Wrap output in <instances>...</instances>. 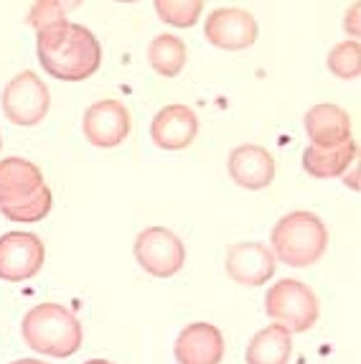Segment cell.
<instances>
[{"label": "cell", "mask_w": 361, "mask_h": 364, "mask_svg": "<svg viewBox=\"0 0 361 364\" xmlns=\"http://www.w3.org/2000/svg\"><path fill=\"white\" fill-rule=\"evenodd\" d=\"M72 8V3H56V0H41V3H33L28 11V23L38 31L51 28L56 23H64L67 21V11Z\"/></svg>", "instance_id": "22"}, {"label": "cell", "mask_w": 361, "mask_h": 364, "mask_svg": "<svg viewBox=\"0 0 361 364\" xmlns=\"http://www.w3.org/2000/svg\"><path fill=\"white\" fill-rule=\"evenodd\" d=\"M328 72L333 77H341V79H356L361 72V49H359V41L351 38V41H341L336 43L331 51H328Z\"/></svg>", "instance_id": "20"}, {"label": "cell", "mask_w": 361, "mask_h": 364, "mask_svg": "<svg viewBox=\"0 0 361 364\" xmlns=\"http://www.w3.org/2000/svg\"><path fill=\"white\" fill-rule=\"evenodd\" d=\"M135 260L153 278H173L186 265V245L166 227H148L133 245Z\"/></svg>", "instance_id": "5"}, {"label": "cell", "mask_w": 361, "mask_h": 364, "mask_svg": "<svg viewBox=\"0 0 361 364\" xmlns=\"http://www.w3.org/2000/svg\"><path fill=\"white\" fill-rule=\"evenodd\" d=\"M46 262V247L33 232H8L0 237V280L23 283L36 278Z\"/></svg>", "instance_id": "7"}, {"label": "cell", "mask_w": 361, "mask_h": 364, "mask_svg": "<svg viewBox=\"0 0 361 364\" xmlns=\"http://www.w3.org/2000/svg\"><path fill=\"white\" fill-rule=\"evenodd\" d=\"M51 204H54V196H51V188L43 186L38 194H33L31 199L21 201V204H13V207H3L0 214L11 222H38L51 212Z\"/></svg>", "instance_id": "21"}, {"label": "cell", "mask_w": 361, "mask_h": 364, "mask_svg": "<svg viewBox=\"0 0 361 364\" xmlns=\"http://www.w3.org/2000/svg\"><path fill=\"white\" fill-rule=\"evenodd\" d=\"M275 255L262 242H237L227 247L224 267L237 286L259 288L275 275Z\"/></svg>", "instance_id": "10"}, {"label": "cell", "mask_w": 361, "mask_h": 364, "mask_svg": "<svg viewBox=\"0 0 361 364\" xmlns=\"http://www.w3.org/2000/svg\"><path fill=\"white\" fill-rule=\"evenodd\" d=\"M257 21L242 8H217L206 16L204 36L211 46L224 51H244L257 41Z\"/></svg>", "instance_id": "8"}, {"label": "cell", "mask_w": 361, "mask_h": 364, "mask_svg": "<svg viewBox=\"0 0 361 364\" xmlns=\"http://www.w3.org/2000/svg\"><path fill=\"white\" fill-rule=\"evenodd\" d=\"M133 117L120 100H99L85 112L82 133L95 148H114L130 135Z\"/></svg>", "instance_id": "9"}, {"label": "cell", "mask_w": 361, "mask_h": 364, "mask_svg": "<svg viewBox=\"0 0 361 364\" xmlns=\"http://www.w3.org/2000/svg\"><path fill=\"white\" fill-rule=\"evenodd\" d=\"M359 3L351 6V11L346 13V31H349L351 36H359Z\"/></svg>", "instance_id": "23"}, {"label": "cell", "mask_w": 361, "mask_h": 364, "mask_svg": "<svg viewBox=\"0 0 361 364\" xmlns=\"http://www.w3.org/2000/svg\"><path fill=\"white\" fill-rule=\"evenodd\" d=\"M21 336L38 354L67 359L82 349V321L61 304H38L23 316Z\"/></svg>", "instance_id": "2"}, {"label": "cell", "mask_w": 361, "mask_h": 364, "mask_svg": "<svg viewBox=\"0 0 361 364\" xmlns=\"http://www.w3.org/2000/svg\"><path fill=\"white\" fill-rule=\"evenodd\" d=\"M275 260L290 267H308L318 262L328 250V230L313 212H290L277 219L270 235Z\"/></svg>", "instance_id": "3"}, {"label": "cell", "mask_w": 361, "mask_h": 364, "mask_svg": "<svg viewBox=\"0 0 361 364\" xmlns=\"http://www.w3.org/2000/svg\"><path fill=\"white\" fill-rule=\"evenodd\" d=\"M43 186H46V181H43V173L36 164L18 156L0 161V209L31 199Z\"/></svg>", "instance_id": "15"}, {"label": "cell", "mask_w": 361, "mask_h": 364, "mask_svg": "<svg viewBox=\"0 0 361 364\" xmlns=\"http://www.w3.org/2000/svg\"><path fill=\"white\" fill-rule=\"evenodd\" d=\"M156 13L163 23L176 28H191L204 13L201 0H156Z\"/></svg>", "instance_id": "19"}, {"label": "cell", "mask_w": 361, "mask_h": 364, "mask_svg": "<svg viewBox=\"0 0 361 364\" xmlns=\"http://www.w3.org/2000/svg\"><path fill=\"white\" fill-rule=\"evenodd\" d=\"M0 146H3V138H0Z\"/></svg>", "instance_id": "27"}, {"label": "cell", "mask_w": 361, "mask_h": 364, "mask_svg": "<svg viewBox=\"0 0 361 364\" xmlns=\"http://www.w3.org/2000/svg\"><path fill=\"white\" fill-rule=\"evenodd\" d=\"M351 188H359V171H356V164H354V171H351Z\"/></svg>", "instance_id": "25"}, {"label": "cell", "mask_w": 361, "mask_h": 364, "mask_svg": "<svg viewBox=\"0 0 361 364\" xmlns=\"http://www.w3.org/2000/svg\"><path fill=\"white\" fill-rule=\"evenodd\" d=\"M227 168L232 181L247 191H259L275 181V158L267 148L254 143L239 146L229 153Z\"/></svg>", "instance_id": "13"}, {"label": "cell", "mask_w": 361, "mask_h": 364, "mask_svg": "<svg viewBox=\"0 0 361 364\" xmlns=\"http://www.w3.org/2000/svg\"><path fill=\"white\" fill-rule=\"evenodd\" d=\"M293 354V339L283 326L270 323L259 328L257 334L249 339L244 362L247 364H288Z\"/></svg>", "instance_id": "16"}, {"label": "cell", "mask_w": 361, "mask_h": 364, "mask_svg": "<svg viewBox=\"0 0 361 364\" xmlns=\"http://www.w3.org/2000/svg\"><path fill=\"white\" fill-rule=\"evenodd\" d=\"M173 354L178 364H222L224 336L214 323H188L176 336Z\"/></svg>", "instance_id": "12"}, {"label": "cell", "mask_w": 361, "mask_h": 364, "mask_svg": "<svg viewBox=\"0 0 361 364\" xmlns=\"http://www.w3.org/2000/svg\"><path fill=\"white\" fill-rule=\"evenodd\" d=\"M265 314L272 323L283 326L288 334H306L318 321V298L306 283L295 278L277 280L267 288Z\"/></svg>", "instance_id": "4"}, {"label": "cell", "mask_w": 361, "mask_h": 364, "mask_svg": "<svg viewBox=\"0 0 361 364\" xmlns=\"http://www.w3.org/2000/svg\"><path fill=\"white\" fill-rule=\"evenodd\" d=\"M199 117L186 105H166L151 122V138L163 151H183L196 140Z\"/></svg>", "instance_id": "11"}, {"label": "cell", "mask_w": 361, "mask_h": 364, "mask_svg": "<svg viewBox=\"0 0 361 364\" xmlns=\"http://www.w3.org/2000/svg\"><path fill=\"white\" fill-rule=\"evenodd\" d=\"M38 64L43 72L64 82H82L102 67V43L79 23H56L36 33Z\"/></svg>", "instance_id": "1"}, {"label": "cell", "mask_w": 361, "mask_h": 364, "mask_svg": "<svg viewBox=\"0 0 361 364\" xmlns=\"http://www.w3.org/2000/svg\"><path fill=\"white\" fill-rule=\"evenodd\" d=\"M11 364H51V362H41V359H16Z\"/></svg>", "instance_id": "24"}, {"label": "cell", "mask_w": 361, "mask_h": 364, "mask_svg": "<svg viewBox=\"0 0 361 364\" xmlns=\"http://www.w3.org/2000/svg\"><path fill=\"white\" fill-rule=\"evenodd\" d=\"M85 364H112V362H107V359H90V362H85Z\"/></svg>", "instance_id": "26"}, {"label": "cell", "mask_w": 361, "mask_h": 364, "mask_svg": "<svg viewBox=\"0 0 361 364\" xmlns=\"http://www.w3.org/2000/svg\"><path fill=\"white\" fill-rule=\"evenodd\" d=\"M303 128H306L313 148H338L354 140L351 138L349 112L331 102L316 105V107L308 109L306 117H303Z\"/></svg>", "instance_id": "14"}, {"label": "cell", "mask_w": 361, "mask_h": 364, "mask_svg": "<svg viewBox=\"0 0 361 364\" xmlns=\"http://www.w3.org/2000/svg\"><path fill=\"white\" fill-rule=\"evenodd\" d=\"M356 164V143L349 140L338 148H313L303 153V168L313 178H338Z\"/></svg>", "instance_id": "17"}, {"label": "cell", "mask_w": 361, "mask_h": 364, "mask_svg": "<svg viewBox=\"0 0 361 364\" xmlns=\"http://www.w3.org/2000/svg\"><path fill=\"white\" fill-rule=\"evenodd\" d=\"M48 90L43 85V79L36 77L33 72H21L3 87L0 95V107L3 115L21 128H31L38 125L43 117L48 115Z\"/></svg>", "instance_id": "6"}, {"label": "cell", "mask_w": 361, "mask_h": 364, "mask_svg": "<svg viewBox=\"0 0 361 364\" xmlns=\"http://www.w3.org/2000/svg\"><path fill=\"white\" fill-rule=\"evenodd\" d=\"M188 59L186 43L180 41L178 36H171V33H163V36H156L148 46V61L156 74L166 79H173L183 72Z\"/></svg>", "instance_id": "18"}]
</instances>
